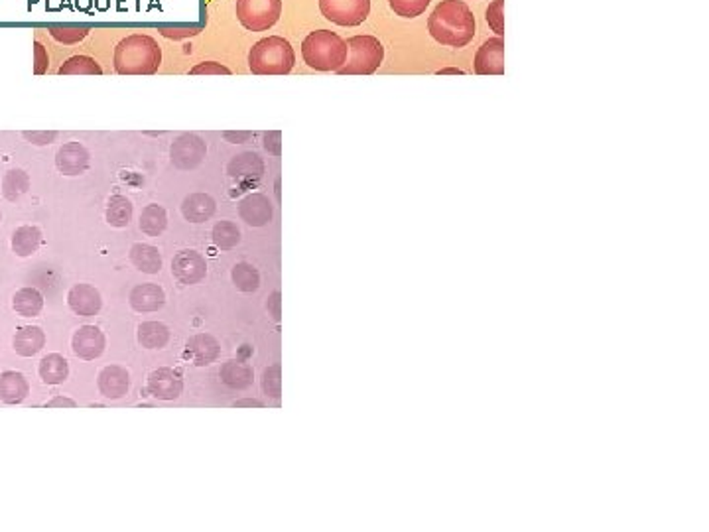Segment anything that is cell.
<instances>
[{
  "mask_svg": "<svg viewBox=\"0 0 709 532\" xmlns=\"http://www.w3.org/2000/svg\"><path fill=\"white\" fill-rule=\"evenodd\" d=\"M24 138L36 146H45L58 138V133H24Z\"/></svg>",
  "mask_w": 709,
  "mask_h": 532,
  "instance_id": "41",
  "label": "cell"
},
{
  "mask_svg": "<svg viewBox=\"0 0 709 532\" xmlns=\"http://www.w3.org/2000/svg\"><path fill=\"white\" fill-rule=\"evenodd\" d=\"M128 302H130V306H133L134 312H140V314L158 312V310H162L166 304V292H164V288L158 284H151V282L138 284L133 288V291H130Z\"/></svg>",
  "mask_w": 709,
  "mask_h": 532,
  "instance_id": "18",
  "label": "cell"
},
{
  "mask_svg": "<svg viewBox=\"0 0 709 532\" xmlns=\"http://www.w3.org/2000/svg\"><path fill=\"white\" fill-rule=\"evenodd\" d=\"M68 306L76 315L91 317V315H97L101 312L102 298L95 286L76 284V286H71L68 292Z\"/></svg>",
  "mask_w": 709,
  "mask_h": 532,
  "instance_id": "15",
  "label": "cell"
},
{
  "mask_svg": "<svg viewBox=\"0 0 709 532\" xmlns=\"http://www.w3.org/2000/svg\"><path fill=\"white\" fill-rule=\"evenodd\" d=\"M432 0H388V6L393 8L396 16L403 18H418L426 12Z\"/></svg>",
  "mask_w": 709,
  "mask_h": 532,
  "instance_id": "36",
  "label": "cell"
},
{
  "mask_svg": "<svg viewBox=\"0 0 709 532\" xmlns=\"http://www.w3.org/2000/svg\"><path fill=\"white\" fill-rule=\"evenodd\" d=\"M28 190H30V176L20 168H14V170L4 174L3 195L8 201H18Z\"/></svg>",
  "mask_w": 709,
  "mask_h": 532,
  "instance_id": "32",
  "label": "cell"
},
{
  "mask_svg": "<svg viewBox=\"0 0 709 532\" xmlns=\"http://www.w3.org/2000/svg\"><path fill=\"white\" fill-rule=\"evenodd\" d=\"M58 73L60 76H101L102 68L91 55H73V58L61 63Z\"/></svg>",
  "mask_w": 709,
  "mask_h": 532,
  "instance_id": "31",
  "label": "cell"
},
{
  "mask_svg": "<svg viewBox=\"0 0 709 532\" xmlns=\"http://www.w3.org/2000/svg\"><path fill=\"white\" fill-rule=\"evenodd\" d=\"M89 151L81 143H68L63 144L58 154H55V168L63 176H81L87 172L89 168Z\"/></svg>",
  "mask_w": 709,
  "mask_h": 532,
  "instance_id": "14",
  "label": "cell"
},
{
  "mask_svg": "<svg viewBox=\"0 0 709 532\" xmlns=\"http://www.w3.org/2000/svg\"><path fill=\"white\" fill-rule=\"evenodd\" d=\"M240 219L250 227H265L273 219V205L263 193H250L239 205Z\"/></svg>",
  "mask_w": 709,
  "mask_h": 532,
  "instance_id": "17",
  "label": "cell"
},
{
  "mask_svg": "<svg viewBox=\"0 0 709 532\" xmlns=\"http://www.w3.org/2000/svg\"><path fill=\"white\" fill-rule=\"evenodd\" d=\"M71 348L73 353L83 361L99 359L107 348L105 333H102L97 325H81V328L73 333Z\"/></svg>",
  "mask_w": 709,
  "mask_h": 532,
  "instance_id": "11",
  "label": "cell"
},
{
  "mask_svg": "<svg viewBox=\"0 0 709 532\" xmlns=\"http://www.w3.org/2000/svg\"><path fill=\"white\" fill-rule=\"evenodd\" d=\"M213 242L221 250H231L235 249L240 242V231L232 221H219L216 227H213Z\"/></svg>",
  "mask_w": 709,
  "mask_h": 532,
  "instance_id": "35",
  "label": "cell"
},
{
  "mask_svg": "<svg viewBox=\"0 0 709 532\" xmlns=\"http://www.w3.org/2000/svg\"><path fill=\"white\" fill-rule=\"evenodd\" d=\"M320 11L338 26H361L371 14V0H320Z\"/></svg>",
  "mask_w": 709,
  "mask_h": 532,
  "instance_id": "7",
  "label": "cell"
},
{
  "mask_svg": "<svg viewBox=\"0 0 709 532\" xmlns=\"http://www.w3.org/2000/svg\"><path fill=\"white\" fill-rule=\"evenodd\" d=\"M219 375H221V381L225 382L227 387L235 389V390L249 389L250 385H253V379H255L253 367H250L249 363L239 361V359H231V361H227L225 365L221 367Z\"/></svg>",
  "mask_w": 709,
  "mask_h": 532,
  "instance_id": "23",
  "label": "cell"
},
{
  "mask_svg": "<svg viewBox=\"0 0 709 532\" xmlns=\"http://www.w3.org/2000/svg\"><path fill=\"white\" fill-rule=\"evenodd\" d=\"M473 70L477 76H502L505 73V40L489 38L475 53Z\"/></svg>",
  "mask_w": 709,
  "mask_h": 532,
  "instance_id": "9",
  "label": "cell"
},
{
  "mask_svg": "<svg viewBox=\"0 0 709 532\" xmlns=\"http://www.w3.org/2000/svg\"><path fill=\"white\" fill-rule=\"evenodd\" d=\"M440 73H463L461 70H442Z\"/></svg>",
  "mask_w": 709,
  "mask_h": 532,
  "instance_id": "46",
  "label": "cell"
},
{
  "mask_svg": "<svg viewBox=\"0 0 709 532\" xmlns=\"http://www.w3.org/2000/svg\"><path fill=\"white\" fill-rule=\"evenodd\" d=\"M221 355V345L219 341L213 338L209 333H198L185 343L183 357L190 363H193L195 367H208L211 363H216Z\"/></svg>",
  "mask_w": 709,
  "mask_h": 532,
  "instance_id": "13",
  "label": "cell"
},
{
  "mask_svg": "<svg viewBox=\"0 0 709 532\" xmlns=\"http://www.w3.org/2000/svg\"><path fill=\"white\" fill-rule=\"evenodd\" d=\"M166 227H167V213L162 205L158 203L146 205L143 209V216H140V229H143L144 235L160 237Z\"/></svg>",
  "mask_w": 709,
  "mask_h": 532,
  "instance_id": "29",
  "label": "cell"
},
{
  "mask_svg": "<svg viewBox=\"0 0 709 532\" xmlns=\"http://www.w3.org/2000/svg\"><path fill=\"white\" fill-rule=\"evenodd\" d=\"M487 24L497 36H505V0H493L487 8Z\"/></svg>",
  "mask_w": 709,
  "mask_h": 532,
  "instance_id": "37",
  "label": "cell"
},
{
  "mask_svg": "<svg viewBox=\"0 0 709 532\" xmlns=\"http://www.w3.org/2000/svg\"><path fill=\"white\" fill-rule=\"evenodd\" d=\"M148 393L158 400H175L183 393V379L170 367L156 369L148 377Z\"/></svg>",
  "mask_w": 709,
  "mask_h": 532,
  "instance_id": "12",
  "label": "cell"
},
{
  "mask_svg": "<svg viewBox=\"0 0 709 532\" xmlns=\"http://www.w3.org/2000/svg\"><path fill=\"white\" fill-rule=\"evenodd\" d=\"M172 273L182 284H200L208 276V263L198 250H182L172 260Z\"/></svg>",
  "mask_w": 709,
  "mask_h": 532,
  "instance_id": "10",
  "label": "cell"
},
{
  "mask_svg": "<svg viewBox=\"0 0 709 532\" xmlns=\"http://www.w3.org/2000/svg\"><path fill=\"white\" fill-rule=\"evenodd\" d=\"M235 406H265L263 403H260V400H255V398H245V400H237L235 403Z\"/></svg>",
  "mask_w": 709,
  "mask_h": 532,
  "instance_id": "44",
  "label": "cell"
},
{
  "mask_svg": "<svg viewBox=\"0 0 709 532\" xmlns=\"http://www.w3.org/2000/svg\"><path fill=\"white\" fill-rule=\"evenodd\" d=\"M30 395V385L18 371L0 372V400L4 405H20Z\"/></svg>",
  "mask_w": 709,
  "mask_h": 532,
  "instance_id": "19",
  "label": "cell"
},
{
  "mask_svg": "<svg viewBox=\"0 0 709 532\" xmlns=\"http://www.w3.org/2000/svg\"><path fill=\"white\" fill-rule=\"evenodd\" d=\"M250 135L249 133H242V135H232V133H225V138H229V140H245V138H249Z\"/></svg>",
  "mask_w": 709,
  "mask_h": 532,
  "instance_id": "45",
  "label": "cell"
},
{
  "mask_svg": "<svg viewBox=\"0 0 709 532\" xmlns=\"http://www.w3.org/2000/svg\"><path fill=\"white\" fill-rule=\"evenodd\" d=\"M113 65L120 76H154L162 65V48L152 36L130 34L117 44Z\"/></svg>",
  "mask_w": 709,
  "mask_h": 532,
  "instance_id": "2",
  "label": "cell"
},
{
  "mask_svg": "<svg viewBox=\"0 0 709 532\" xmlns=\"http://www.w3.org/2000/svg\"><path fill=\"white\" fill-rule=\"evenodd\" d=\"M347 61L338 70L339 76H372L385 60V48L375 36H353L347 40Z\"/></svg>",
  "mask_w": 709,
  "mask_h": 532,
  "instance_id": "5",
  "label": "cell"
},
{
  "mask_svg": "<svg viewBox=\"0 0 709 532\" xmlns=\"http://www.w3.org/2000/svg\"><path fill=\"white\" fill-rule=\"evenodd\" d=\"M89 26H79V24H50L48 32L53 40H58L60 44L73 45L79 44L81 40H86L89 36Z\"/></svg>",
  "mask_w": 709,
  "mask_h": 532,
  "instance_id": "34",
  "label": "cell"
},
{
  "mask_svg": "<svg viewBox=\"0 0 709 532\" xmlns=\"http://www.w3.org/2000/svg\"><path fill=\"white\" fill-rule=\"evenodd\" d=\"M263 170H265L263 160L253 152L235 156L227 168V172L232 177H239V180H257V177L263 176Z\"/></svg>",
  "mask_w": 709,
  "mask_h": 532,
  "instance_id": "27",
  "label": "cell"
},
{
  "mask_svg": "<svg viewBox=\"0 0 709 532\" xmlns=\"http://www.w3.org/2000/svg\"><path fill=\"white\" fill-rule=\"evenodd\" d=\"M347 55V42L331 30L310 32L302 42V58L315 71H338Z\"/></svg>",
  "mask_w": 709,
  "mask_h": 532,
  "instance_id": "4",
  "label": "cell"
},
{
  "mask_svg": "<svg viewBox=\"0 0 709 532\" xmlns=\"http://www.w3.org/2000/svg\"><path fill=\"white\" fill-rule=\"evenodd\" d=\"M263 389L268 397L273 398H280V393H282V381H280V365H274L265 371V377H263Z\"/></svg>",
  "mask_w": 709,
  "mask_h": 532,
  "instance_id": "38",
  "label": "cell"
},
{
  "mask_svg": "<svg viewBox=\"0 0 709 532\" xmlns=\"http://www.w3.org/2000/svg\"><path fill=\"white\" fill-rule=\"evenodd\" d=\"M40 379L45 385H61L69 377V363L60 353H50L40 361Z\"/></svg>",
  "mask_w": 709,
  "mask_h": 532,
  "instance_id": "24",
  "label": "cell"
},
{
  "mask_svg": "<svg viewBox=\"0 0 709 532\" xmlns=\"http://www.w3.org/2000/svg\"><path fill=\"white\" fill-rule=\"evenodd\" d=\"M105 219L110 227L123 229L133 219V203L125 195H113L107 203Z\"/></svg>",
  "mask_w": 709,
  "mask_h": 532,
  "instance_id": "30",
  "label": "cell"
},
{
  "mask_svg": "<svg viewBox=\"0 0 709 532\" xmlns=\"http://www.w3.org/2000/svg\"><path fill=\"white\" fill-rule=\"evenodd\" d=\"M231 280L240 292H257L260 288L258 270L249 263H237L231 270Z\"/></svg>",
  "mask_w": 709,
  "mask_h": 532,
  "instance_id": "33",
  "label": "cell"
},
{
  "mask_svg": "<svg viewBox=\"0 0 709 532\" xmlns=\"http://www.w3.org/2000/svg\"><path fill=\"white\" fill-rule=\"evenodd\" d=\"M268 312L273 314L274 322L280 320V294H278V292H274L273 296H270V300H268Z\"/></svg>",
  "mask_w": 709,
  "mask_h": 532,
  "instance_id": "43",
  "label": "cell"
},
{
  "mask_svg": "<svg viewBox=\"0 0 709 532\" xmlns=\"http://www.w3.org/2000/svg\"><path fill=\"white\" fill-rule=\"evenodd\" d=\"M99 393L109 400H118L126 397L130 389V375L125 367L109 365L99 372L97 377Z\"/></svg>",
  "mask_w": 709,
  "mask_h": 532,
  "instance_id": "16",
  "label": "cell"
},
{
  "mask_svg": "<svg viewBox=\"0 0 709 532\" xmlns=\"http://www.w3.org/2000/svg\"><path fill=\"white\" fill-rule=\"evenodd\" d=\"M44 345L45 333L38 325H24V328L16 331L12 340V348L20 357H34L44 349Z\"/></svg>",
  "mask_w": 709,
  "mask_h": 532,
  "instance_id": "21",
  "label": "cell"
},
{
  "mask_svg": "<svg viewBox=\"0 0 709 532\" xmlns=\"http://www.w3.org/2000/svg\"><path fill=\"white\" fill-rule=\"evenodd\" d=\"M0 219H3V216H0Z\"/></svg>",
  "mask_w": 709,
  "mask_h": 532,
  "instance_id": "47",
  "label": "cell"
},
{
  "mask_svg": "<svg viewBox=\"0 0 709 532\" xmlns=\"http://www.w3.org/2000/svg\"><path fill=\"white\" fill-rule=\"evenodd\" d=\"M45 406L48 408H60V406H63V408H76L77 406V403L73 398H68V397H53L50 403H45Z\"/></svg>",
  "mask_w": 709,
  "mask_h": 532,
  "instance_id": "42",
  "label": "cell"
},
{
  "mask_svg": "<svg viewBox=\"0 0 709 532\" xmlns=\"http://www.w3.org/2000/svg\"><path fill=\"white\" fill-rule=\"evenodd\" d=\"M294 65L296 52L282 36L258 40L249 52V68L255 76H288Z\"/></svg>",
  "mask_w": 709,
  "mask_h": 532,
  "instance_id": "3",
  "label": "cell"
},
{
  "mask_svg": "<svg viewBox=\"0 0 709 532\" xmlns=\"http://www.w3.org/2000/svg\"><path fill=\"white\" fill-rule=\"evenodd\" d=\"M231 73L227 65L219 61H201L190 70V76H231Z\"/></svg>",
  "mask_w": 709,
  "mask_h": 532,
  "instance_id": "39",
  "label": "cell"
},
{
  "mask_svg": "<svg viewBox=\"0 0 709 532\" xmlns=\"http://www.w3.org/2000/svg\"><path fill=\"white\" fill-rule=\"evenodd\" d=\"M136 338L146 349H162L170 341V330L162 322H144L138 325Z\"/></svg>",
  "mask_w": 709,
  "mask_h": 532,
  "instance_id": "26",
  "label": "cell"
},
{
  "mask_svg": "<svg viewBox=\"0 0 709 532\" xmlns=\"http://www.w3.org/2000/svg\"><path fill=\"white\" fill-rule=\"evenodd\" d=\"M430 36L447 48H465L475 38V16L463 0H442L428 18Z\"/></svg>",
  "mask_w": 709,
  "mask_h": 532,
  "instance_id": "1",
  "label": "cell"
},
{
  "mask_svg": "<svg viewBox=\"0 0 709 532\" xmlns=\"http://www.w3.org/2000/svg\"><path fill=\"white\" fill-rule=\"evenodd\" d=\"M50 70V55L42 42H34V73L44 76Z\"/></svg>",
  "mask_w": 709,
  "mask_h": 532,
  "instance_id": "40",
  "label": "cell"
},
{
  "mask_svg": "<svg viewBox=\"0 0 709 532\" xmlns=\"http://www.w3.org/2000/svg\"><path fill=\"white\" fill-rule=\"evenodd\" d=\"M282 16V0H237V18L249 32H266Z\"/></svg>",
  "mask_w": 709,
  "mask_h": 532,
  "instance_id": "6",
  "label": "cell"
},
{
  "mask_svg": "<svg viewBox=\"0 0 709 532\" xmlns=\"http://www.w3.org/2000/svg\"><path fill=\"white\" fill-rule=\"evenodd\" d=\"M217 211V203L209 193H190L182 203L183 217L190 223L209 221Z\"/></svg>",
  "mask_w": 709,
  "mask_h": 532,
  "instance_id": "20",
  "label": "cell"
},
{
  "mask_svg": "<svg viewBox=\"0 0 709 532\" xmlns=\"http://www.w3.org/2000/svg\"><path fill=\"white\" fill-rule=\"evenodd\" d=\"M208 156V144L198 135H182L170 148L172 164L180 170H195Z\"/></svg>",
  "mask_w": 709,
  "mask_h": 532,
  "instance_id": "8",
  "label": "cell"
},
{
  "mask_svg": "<svg viewBox=\"0 0 709 532\" xmlns=\"http://www.w3.org/2000/svg\"><path fill=\"white\" fill-rule=\"evenodd\" d=\"M42 245V231L34 225L18 227L12 235V250L16 257L28 258L38 253Z\"/></svg>",
  "mask_w": 709,
  "mask_h": 532,
  "instance_id": "25",
  "label": "cell"
},
{
  "mask_svg": "<svg viewBox=\"0 0 709 532\" xmlns=\"http://www.w3.org/2000/svg\"><path fill=\"white\" fill-rule=\"evenodd\" d=\"M130 263H133L140 273L144 274H158L162 270V253L152 245H146V242H134L130 247Z\"/></svg>",
  "mask_w": 709,
  "mask_h": 532,
  "instance_id": "22",
  "label": "cell"
},
{
  "mask_svg": "<svg viewBox=\"0 0 709 532\" xmlns=\"http://www.w3.org/2000/svg\"><path fill=\"white\" fill-rule=\"evenodd\" d=\"M12 307L18 315L36 317L44 310V296L36 288H20L12 296Z\"/></svg>",
  "mask_w": 709,
  "mask_h": 532,
  "instance_id": "28",
  "label": "cell"
}]
</instances>
